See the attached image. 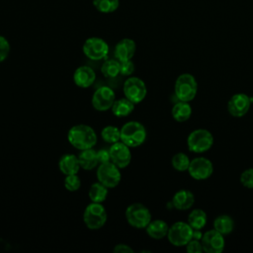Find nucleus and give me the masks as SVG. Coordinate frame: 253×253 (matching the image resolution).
<instances>
[{
  "mask_svg": "<svg viewBox=\"0 0 253 253\" xmlns=\"http://www.w3.org/2000/svg\"><path fill=\"white\" fill-rule=\"evenodd\" d=\"M202 236H203V233L201 232V229H194V231H193V238L201 240Z\"/></svg>",
  "mask_w": 253,
  "mask_h": 253,
  "instance_id": "nucleus-38",
  "label": "nucleus"
},
{
  "mask_svg": "<svg viewBox=\"0 0 253 253\" xmlns=\"http://www.w3.org/2000/svg\"><path fill=\"white\" fill-rule=\"evenodd\" d=\"M193 231L194 229L188 222L176 221L169 226L167 238L173 246H186V244L193 238Z\"/></svg>",
  "mask_w": 253,
  "mask_h": 253,
  "instance_id": "nucleus-7",
  "label": "nucleus"
},
{
  "mask_svg": "<svg viewBox=\"0 0 253 253\" xmlns=\"http://www.w3.org/2000/svg\"><path fill=\"white\" fill-rule=\"evenodd\" d=\"M186 250L189 253H202V252H204L201 240H198V239H195V238H192L186 244Z\"/></svg>",
  "mask_w": 253,
  "mask_h": 253,
  "instance_id": "nucleus-35",
  "label": "nucleus"
},
{
  "mask_svg": "<svg viewBox=\"0 0 253 253\" xmlns=\"http://www.w3.org/2000/svg\"><path fill=\"white\" fill-rule=\"evenodd\" d=\"M63 184H64V188L68 192H76L81 187V180L77 176V174L66 175L65 178H64Z\"/></svg>",
  "mask_w": 253,
  "mask_h": 253,
  "instance_id": "nucleus-31",
  "label": "nucleus"
},
{
  "mask_svg": "<svg viewBox=\"0 0 253 253\" xmlns=\"http://www.w3.org/2000/svg\"><path fill=\"white\" fill-rule=\"evenodd\" d=\"M208 221V216L205 211L202 209L193 210L189 215L187 222L192 226L193 229H203Z\"/></svg>",
  "mask_w": 253,
  "mask_h": 253,
  "instance_id": "nucleus-26",
  "label": "nucleus"
},
{
  "mask_svg": "<svg viewBox=\"0 0 253 253\" xmlns=\"http://www.w3.org/2000/svg\"><path fill=\"white\" fill-rule=\"evenodd\" d=\"M113 251L116 253H133V249L130 246H128L127 244H124V243L117 244L114 247Z\"/></svg>",
  "mask_w": 253,
  "mask_h": 253,
  "instance_id": "nucleus-37",
  "label": "nucleus"
},
{
  "mask_svg": "<svg viewBox=\"0 0 253 253\" xmlns=\"http://www.w3.org/2000/svg\"><path fill=\"white\" fill-rule=\"evenodd\" d=\"M136 50L135 42L131 39L125 38L119 41L115 46V57L119 61L129 60L133 57Z\"/></svg>",
  "mask_w": 253,
  "mask_h": 253,
  "instance_id": "nucleus-16",
  "label": "nucleus"
},
{
  "mask_svg": "<svg viewBox=\"0 0 253 253\" xmlns=\"http://www.w3.org/2000/svg\"><path fill=\"white\" fill-rule=\"evenodd\" d=\"M125 215L130 226L139 229L145 228L152 219L150 211L141 203H133L127 206Z\"/></svg>",
  "mask_w": 253,
  "mask_h": 253,
  "instance_id": "nucleus-5",
  "label": "nucleus"
},
{
  "mask_svg": "<svg viewBox=\"0 0 253 253\" xmlns=\"http://www.w3.org/2000/svg\"><path fill=\"white\" fill-rule=\"evenodd\" d=\"M108 189L109 188H107L105 185H103L99 181L93 183L88 191V197H89L90 201L93 203L105 202L108 197V194H109Z\"/></svg>",
  "mask_w": 253,
  "mask_h": 253,
  "instance_id": "nucleus-25",
  "label": "nucleus"
},
{
  "mask_svg": "<svg viewBox=\"0 0 253 253\" xmlns=\"http://www.w3.org/2000/svg\"><path fill=\"white\" fill-rule=\"evenodd\" d=\"M97 157H98L99 164L111 161V159H110V152H109V150L104 149V148H102V149H100V150H98V151H97Z\"/></svg>",
  "mask_w": 253,
  "mask_h": 253,
  "instance_id": "nucleus-36",
  "label": "nucleus"
},
{
  "mask_svg": "<svg viewBox=\"0 0 253 253\" xmlns=\"http://www.w3.org/2000/svg\"><path fill=\"white\" fill-rule=\"evenodd\" d=\"M93 5L100 13L110 14L119 8L120 0H93Z\"/></svg>",
  "mask_w": 253,
  "mask_h": 253,
  "instance_id": "nucleus-29",
  "label": "nucleus"
},
{
  "mask_svg": "<svg viewBox=\"0 0 253 253\" xmlns=\"http://www.w3.org/2000/svg\"><path fill=\"white\" fill-rule=\"evenodd\" d=\"M10 43L8 40L0 35V62H3L7 59L10 53Z\"/></svg>",
  "mask_w": 253,
  "mask_h": 253,
  "instance_id": "nucleus-33",
  "label": "nucleus"
},
{
  "mask_svg": "<svg viewBox=\"0 0 253 253\" xmlns=\"http://www.w3.org/2000/svg\"><path fill=\"white\" fill-rule=\"evenodd\" d=\"M123 92L126 98L134 104H138L146 97L147 88L142 79L135 76H130L124 82Z\"/></svg>",
  "mask_w": 253,
  "mask_h": 253,
  "instance_id": "nucleus-9",
  "label": "nucleus"
},
{
  "mask_svg": "<svg viewBox=\"0 0 253 253\" xmlns=\"http://www.w3.org/2000/svg\"><path fill=\"white\" fill-rule=\"evenodd\" d=\"M240 183L248 189H253V168L245 169L240 174Z\"/></svg>",
  "mask_w": 253,
  "mask_h": 253,
  "instance_id": "nucleus-32",
  "label": "nucleus"
},
{
  "mask_svg": "<svg viewBox=\"0 0 253 253\" xmlns=\"http://www.w3.org/2000/svg\"><path fill=\"white\" fill-rule=\"evenodd\" d=\"M96 176L98 181L107 188H115L120 184L122 179L121 168L111 161L101 163L97 168Z\"/></svg>",
  "mask_w": 253,
  "mask_h": 253,
  "instance_id": "nucleus-8",
  "label": "nucleus"
},
{
  "mask_svg": "<svg viewBox=\"0 0 253 253\" xmlns=\"http://www.w3.org/2000/svg\"><path fill=\"white\" fill-rule=\"evenodd\" d=\"M190 162H191V160H190L189 156L183 152H178V153L174 154L171 159L172 167L175 170L180 171V172L188 171Z\"/></svg>",
  "mask_w": 253,
  "mask_h": 253,
  "instance_id": "nucleus-30",
  "label": "nucleus"
},
{
  "mask_svg": "<svg viewBox=\"0 0 253 253\" xmlns=\"http://www.w3.org/2000/svg\"><path fill=\"white\" fill-rule=\"evenodd\" d=\"M224 235L216 231L214 228L203 233L201 243L204 252L207 253H221L224 250L225 240Z\"/></svg>",
  "mask_w": 253,
  "mask_h": 253,
  "instance_id": "nucleus-13",
  "label": "nucleus"
},
{
  "mask_svg": "<svg viewBox=\"0 0 253 253\" xmlns=\"http://www.w3.org/2000/svg\"><path fill=\"white\" fill-rule=\"evenodd\" d=\"M251 106V98L245 93H237L227 102L228 113L235 118H240L246 115Z\"/></svg>",
  "mask_w": 253,
  "mask_h": 253,
  "instance_id": "nucleus-15",
  "label": "nucleus"
},
{
  "mask_svg": "<svg viewBox=\"0 0 253 253\" xmlns=\"http://www.w3.org/2000/svg\"><path fill=\"white\" fill-rule=\"evenodd\" d=\"M101 73L106 78H115L120 74V61L118 59H107L101 65Z\"/></svg>",
  "mask_w": 253,
  "mask_h": 253,
  "instance_id": "nucleus-27",
  "label": "nucleus"
},
{
  "mask_svg": "<svg viewBox=\"0 0 253 253\" xmlns=\"http://www.w3.org/2000/svg\"><path fill=\"white\" fill-rule=\"evenodd\" d=\"M213 145V136L206 128H197L190 132L187 137V146L190 151L203 153L211 148Z\"/></svg>",
  "mask_w": 253,
  "mask_h": 253,
  "instance_id": "nucleus-6",
  "label": "nucleus"
},
{
  "mask_svg": "<svg viewBox=\"0 0 253 253\" xmlns=\"http://www.w3.org/2000/svg\"><path fill=\"white\" fill-rule=\"evenodd\" d=\"M188 172L195 180H206L211 176L213 165L211 161L206 157H196L191 160Z\"/></svg>",
  "mask_w": 253,
  "mask_h": 253,
  "instance_id": "nucleus-12",
  "label": "nucleus"
},
{
  "mask_svg": "<svg viewBox=\"0 0 253 253\" xmlns=\"http://www.w3.org/2000/svg\"><path fill=\"white\" fill-rule=\"evenodd\" d=\"M116 100L115 91L107 86H102L95 90L92 96V106L96 111L105 112L112 108Z\"/></svg>",
  "mask_w": 253,
  "mask_h": 253,
  "instance_id": "nucleus-11",
  "label": "nucleus"
},
{
  "mask_svg": "<svg viewBox=\"0 0 253 253\" xmlns=\"http://www.w3.org/2000/svg\"><path fill=\"white\" fill-rule=\"evenodd\" d=\"M195 203L194 194L187 190L181 189L177 191L172 198V205L178 211H187L193 207Z\"/></svg>",
  "mask_w": 253,
  "mask_h": 253,
  "instance_id": "nucleus-18",
  "label": "nucleus"
},
{
  "mask_svg": "<svg viewBox=\"0 0 253 253\" xmlns=\"http://www.w3.org/2000/svg\"><path fill=\"white\" fill-rule=\"evenodd\" d=\"M145 230L149 237L155 240H160L167 237L169 225L163 219H151V221L145 227Z\"/></svg>",
  "mask_w": 253,
  "mask_h": 253,
  "instance_id": "nucleus-20",
  "label": "nucleus"
},
{
  "mask_svg": "<svg viewBox=\"0 0 253 253\" xmlns=\"http://www.w3.org/2000/svg\"><path fill=\"white\" fill-rule=\"evenodd\" d=\"M146 134L144 126L136 121H129L121 127V141L128 147H137L143 144Z\"/></svg>",
  "mask_w": 253,
  "mask_h": 253,
  "instance_id": "nucleus-2",
  "label": "nucleus"
},
{
  "mask_svg": "<svg viewBox=\"0 0 253 253\" xmlns=\"http://www.w3.org/2000/svg\"><path fill=\"white\" fill-rule=\"evenodd\" d=\"M101 137L109 144H114L121 141V128L115 126H106L101 130Z\"/></svg>",
  "mask_w": 253,
  "mask_h": 253,
  "instance_id": "nucleus-28",
  "label": "nucleus"
},
{
  "mask_svg": "<svg viewBox=\"0 0 253 253\" xmlns=\"http://www.w3.org/2000/svg\"><path fill=\"white\" fill-rule=\"evenodd\" d=\"M171 114L175 121L179 123H183L190 119L192 115V107L190 106L189 102L177 101L172 107Z\"/></svg>",
  "mask_w": 253,
  "mask_h": 253,
  "instance_id": "nucleus-23",
  "label": "nucleus"
},
{
  "mask_svg": "<svg viewBox=\"0 0 253 253\" xmlns=\"http://www.w3.org/2000/svg\"><path fill=\"white\" fill-rule=\"evenodd\" d=\"M69 143L78 150L93 148L97 143V133L88 125L79 124L71 126L67 132Z\"/></svg>",
  "mask_w": 253,
  "mask_h": 253,
  "instance_id": "nucleus-1",
  "label": "nucleus"
},
{
  "mask_svg": "<svg viewBox=\"0 0 253 253\" xmlns=\"http://www.w3.org/2000/svg\"><path fill=\"white\" fill-rule=\"evenodd\" d=\"M129 148L130 147L122 141L111 144V147L109 148L111 162L121 169L127 167L131 161V152Z\"/></svg>",
  "mask_w": 253,
  "mask_h": 253,
  "instance_id": "nucleus-14",
  "label": "nucleus"
},
{
  "mask_svg": "<svg viewBox=\"0 0 253 253\" xmlns=\"http://www.w3.org/2000/svg\"><path fill=\"white\" fill-rule=\"evenodd\" d=\"M58 168L62 174L71 175V174H77L80 167L78 157L74 154L67 153L60 157L58 161Z\"/></svg>",
  "mask_w": 253,
  "mask_h": 253,
  "instance_id": "nucleus-19",
  "label": "nucleus"
},
{
  "mask_svg": "<svg viewBox=\"0 0 253 253\" xmlns=\"http://www.w3.org/2000/svg\"><path fill=\"white\" fill-rule=\"evenodd\" d=\"M96 73L93 68L88 65L77 67L73 73V81L80 88H88L95 82Z\"/></svg>",
  "mask_w": 253,
  "mask_h": 253,
  "instance_id": "nucleus-17",
  "label": "nucleus"
},
{
  "mask_svg": "<svg viewBox=\"0 0 253 253\" xmlns=\"http://www.w3.org/2000/svg\"><path fill=\"white\" fill-rule=\"evenodd\" d=\"M108 214L102 203L91 202L84 210L83 221L87 228L97 230L103 227L107 221Z\"/></svg>",
  "mask_w": 253,
  "mask_h": 253,
  "instance_id": "nucleus-4",
  "label": "nucleus"
},
{
  "mask_svg": "<svg viewBox=\"0 0 253 253\" xmlns=\"http://www.w3.org/2000/svg\"><path fill=\"white\" fill-rule=\"evenodd\" d=\"M198 83L196 78L190 73L179 75L174 85V95L178 101L191 102L197 95Z\"/></svg>",
  "mask_w": 253,
  "mask_h": 253,
  "instance_id": "nucleus-3",
  "label": "nucleus"
},
{
  "mask_svg": "<svg viewBox=\"0 0 253 253\" xmlns=\"http://www.w3.org/2000/svg\"><path fill=\"white\" fill-rule=\"evenodd\" d=\"M83 53L91 60H101L106 58L109 53V44L98 37L88 38L82 46Z\"/></svg>",
  "mask_w": 253,
  "mask_h": 253,
  "instance_id": "nucleus-10",
  "label": "nucleus"
},
{
  "mask_svg": "<svg viewBox=\"0 0 253 253\" xmlns=\"http://www.w3.org/2000/svg\"><path fill=\"white\" fill-rule=\"evenodd\" d=\"M78 160L80 167L84 170H92L96 168L99 164L98 157H97V151L93 148H88L81 150L80 154L78 155Z\"/></svg>",
  "mask_w": 253,
  "mask_h": 253,
  "instance_id": "nucleus-22",
  "label": "nucleus"
},
{
  "mask_svg": "<svg viewBox=\"0 0 253 253\" xmlns=\"http://www.w3.org/2000/svg\"><path fill=\"white\" fill-rule=\"evenodd\" d=\"M134 71V64L131 59L120 61V74L124 76H129Z\"/></svg>",
  "mask_w": 253,
  "mask_h": 253,
  "instance_id": "nucleus-34",
  "label": "nucleus"
},
{
  "mask_svg": "<svg viewBox=\"0 0 253 253\" xmlns=\"http://www.w3.org/2000/svg\"><path fill=\"white\" fill-rule=\"evenodd\" d=\"M134 105H135L134 103H132L130 100L125 97V98L115 100L111 108V111L113 115H115L116 117L124 118V117H127L132 113V111L134 110Z\"/></svg>",
  "mask_w": 253,
  "mask_h": 253,
  "instance_id": "nucleus-21",
  "label": "nucleus"
},
{
  "mask_svg": "<svg viewBox=\"0 0 253 253\" xmlns=\"http://www.w3.org/2000/svg\"><path fill=\"white\" fill-rule=\"evenodd\" d=\"M213 228L222 235H227L233 231L234 221L228 214H219L213 220Z\"/></svg>",
  "mask_w": 253,
  "mask_h": 253,
  "instance_id": "nucleus-24",
  "label": "nucleus"
}]
</instances>
